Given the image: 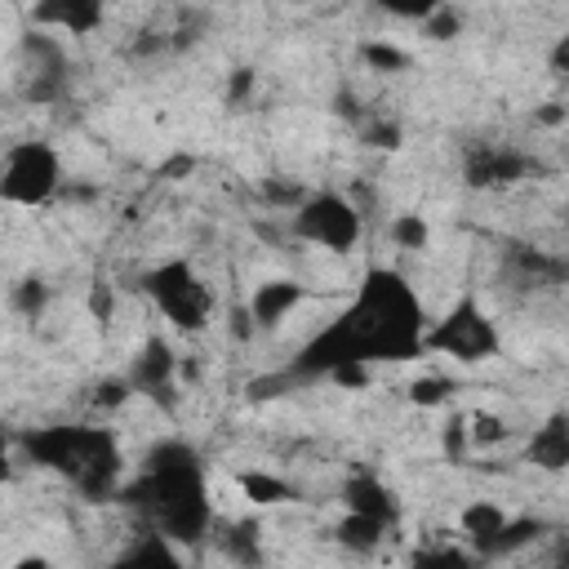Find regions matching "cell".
Returning a JSON list of instances; mask_svg holds the SVG:
<instances>
[{
  "label": "cell",
  "mask_w": 569,
  "mask_h": 569,
  "mask_svg": "<svg viewBox=\"0 0 569 569\" xmlns=\"http://www.w3.org/2000/svg\"><path fill=\"white\" fill-rule=\"evenodd\" d=\"M467 436H471V445H498V440H507V422L498 418V413H467Z\"/></svg>",
  "instance_id": "obj_30"
},
{
  "label": "cell",
  "mask_w": 569,
  "mask_h": 569,
  "mask_svg": "<svg viewBox=\"0 0 569 569\" xmlns=\"http://www.w3.org/2000/svg\"><path fill=\"white\" fill-rule=\"evenodd\" d=\"M387 533H391V529H382L378 520H365V516H351V511H342V520L333 525L338 547H347V551H356V556H373V551L387 542Z\"/></svg>",
  "instance_id": "obj_20"
},
{
  "label": "cell",
  "mask_w": 569,
  "mask_h": 569,
  "mask_svg": "<svg viewBox=\"0 0 569 569\" xmlns=\"http://www.w3.org/2000/svg\"><path fill=\"white\" fill-rule=\"evenodd\" d=\"M289 231L302 244H316L329 253H351L365 236V213L342 191H307V200L289 213Z\"/></svg>",
  "instance_id": "obj_7"
},
{
  "label": "cell",
  "mask_w": 569,
  "mask_h": 569,
  "mask_svg": "<svg viewBox=\"0 0 569 569\" xmlns=\"http://www.w3.org/2000/svg\"><path fill=\"white\" fill-rule=\"evenodd\" d=\"M360 138H365L369 147H387V151H396L400 138H405V129H400V120L378 116V120H365V124H360Z\"/></svg>",
  "instance_id": "obj_29"
},
{
  "label": "cell",
  "mask_w": 569,
  "mask_h": 569,
  "mask_svg": "<svg viewBox=\"0 0 569 569\" xmlns=\"http://www.w3.org/2000/svg\"><path fill=\"white\" fill-rule=\"evenodd\" d=\"M467 449H471L467 418H449V422H445V458H449V462H462Z\"/></svg>",
  "instance_id": "obj_33"
},
{
  "label": "cell",
  "mask_w": 569,
  "mask_h": 569,
  "mask_svg": "<svg viewBox=\"0 0 569 569\" xmlns=\"http://www.w3.org/2000/svg\"><path fill=\"white\" fill-rule=\"evenodd\" d=\"M498 325L489 320V311L476 298H458L436 325H427L422 333V356H449L458 365H480L489 356H498Z\"/></svg>",
  "instance_id": "obj_6"
},
{
  "label": "cell",
  "mask_w": 569,
  "mask_h": 569,
  "mask_svg": "<svg viewBox=\"0 0 569 569\" xmlns=\"http://www.w3.org/2000/svg\"><path fill=\"white\" fill-rule=\"evenodd\" d=\"M18 58H22V76H27V102L36 107H53L71 93V58H67V44L53 36V31H27L22 44H18Z\"/></svg>",
  "instance_id": "obj_8"
},
{
  "label": "cell",
  "mask_w": 569,
  "mask_h": 569,
  "mask_svg": "<svg viewBox=\"0 0 569 569\" xmlns=\"http://www.w3.org/2000/svg\"><path fill=\"white\" fill-rule=\"evenodd\" d=\"M302 302H307V284H302V280H293V276H271V280H262V284L249 293L244 311L253 316L258 329H276V325H284Z\"/></svg>",
  "instance_id": "obj_12"
},
{
  "label": "cell",
  "mask_w": 569,
  "mask_h": 569,
  "mask_svg": "<svg viewBox=\"0 0 569 569\" xmlns=\"http://www.w3.org/2000/svg\"><path fill=\"white\" fill-rule=\"evenodd\" d=\"M62 187V160L44 138H22L0 156V200L18 209H40Z\"/></svg>",
  "instance_id": "obj_5"
},
{
  "label": "cell",
  "mask_w": 569,
  "mask_h": 569,
  "mask_svg": "<svg viewBox=\"0 0 569 569\" xmlns=\"http://www.w3.org/2000/svg\"><path fill=\"white\" fill-rule=\"evenodd\" d=\"M9 302H13L18 316L40 320V316L49 311V302H53V289H49V280H40V276H22V280L9 289Z\"/></svg>",
  "instance_id": "obj_23"
},
{
  "label": "cell",
  "mask_w": 569,
  "mask_h": 569,
  "mask_svg": "<svg viewBox=\"0 0 569 569\" xmlns=\"http://www.w3.org/2000/svg\"><path fill=\"white\" fill-rule=\"evenodd\" d=\"M253 89H258V71L253 67H231V76H227V107H244L253 98Z\"/></svg>",
  "instance_id": "obj_32"
},
{
  "label": "cell",
  "mask_w": 569,
  "mask_h": 569,
  "mask_svg": "<svg viewBox=\"0 0 569 569\" xmlns=\"http://www.w3.org/2000/svg\"><path fill=\"white\" fill-rule=\"evenodd\" d=\"M129 396H133V387H129V378L120 373V378H102V382H93V409H107V413H116L120 405H129Z\"/></svg>",
  "instance_id": "obj_27"
},
{
  "label": "cell",
  "mask_w": 569,
  "mask_h": 569,
  "mask_svg": "<svg viewBox=\"0 0 569 569\" xmlns=\"http://www.w3.org/2000/svg\"><path fill=\"white\" fill-rule=\"evenodd\" d=\"M529 462L542 467V471H565L569 467V418L565 413H551L542 427H533Z\"/></svg>",
  "instance_id": "obj_18"
},
{
  "label": "cell",
  "mask_w": 569,
  "mask_h": 569,
  "mask_svg": "<svg viewBox=\"0 0 569 569\" xmlns=\"http://www.w3.org/2000/svg\"><path fill=\"white\" fill-rule=\"evenodd\" d=\"M405 569H485L467 547H453V542H431V547H418L409 556Z\"/></svg>",
  "instance_id": "obj_21"
},
{
  "label": "cell",
  "mask_w": 569,
  "mask_h": 569,
  "mask_svg": "<svg viewBox=\"0 0 569 569\" xmlns=\"http://www.w3.org/2000/svg\"><path fill=\"white\" fill-rule=\"evenodd\" d=\"M9 476H13V436L0 422V485H9Z\"/></svg>",
  "instance_id": "obj_35"
},
{
  "label": "cell",
  "mask_w": 569,
  "mask_h": 569,
  "mask_svg": "<svg viewBox=\"0 0 569 569\" xmlns=\"http://www.w3.org/2000/svg\"><path fill=\"white\" fill-rule=\"evenodd\" d=\"M502 520H507V511H502L498 502H489V498H471V502L462 507V516H458V529H462V538H467V547H471V542L489 538Z\"/></svg>",
  "instance_id": "obj_22"
},
{
  "label": "cell",
  "mask_w": 569,
  "mask_h": 569,
  "mask_svg": "<svg viewBox=\"0 0 569 569\" xmlns=\"http://www.w3.org/2000/svg\"><path fill=\"white\" fill-rule=\"evenodd\" d=\"M262 196H267V204H276V209H298L302 200H307V187H298V182H280V178H267L262 182Z\"/></svg>",
  "instance_id": "obj_31"
},
{
  "label": "cell",
  "mask_w": 569,
  "mask_h": 569,
  "mask_svg": "<svg viewBox=\"0 0 569 569\" xmlns=\"http://www.w3.org/2000/svg\"><path fill=\"white\" fill-rule=\"evenodd\" d=\"M236 485H240L244 502H253V507H280V502H293L298 498V489L284 476H271V471H258V467L253 471H240Z\"/></svg>",
  "instance_id": "obj_19"
},
{
  "label": "cell",
  "mask_w": 569,
  "mask_h": 569,
  "mask_svg": "<svg viewBox=\"0 0 569 569\" xmlns=\"http://www.w3.org/2000/svg\"><path fill=\"white\" fill-rule=\"evenodd\" d=\"M36 27L53 31V36H93L107 22V9L98 0H49L36 4Z\"/></svg>",
  "instance_id": "obj_14"
},
{
  "label": "cell",
  "mask_w": 569,
  "mask_h": 569,
  "mask_svg": "<svg viewBox=\"0 0 569 569\" xmlns=\"http://www.w3.org/2000/svg\"><path fill=\"white\" fill-rule=\"evenodd\" d=\"M253 333H258V325H253V316H249L244 307H236V311H231V338H236V342H249Z\"/></svg>",
  "instance_id": "obj_34"
},
{
  "label": "cell",
  "mask_w": 569,
  "mask_h": 569,
  "mask_svg": "<svg viewBox=\"0 0 569 569\" xmlns=\"http://www.w3.org/2000/svg\"><path fill=\"white\" fill-rule=\"evenodd\" d=\"M89 307H93V316H98V320H111V311H116V298H111V289H107L102 280L93 284V302H89Z\"/></svg>",
  "instance_id": "obj_36"
},
{
  "label": "cell",
  "mask_w": 569,
  "mask_h": 569,
  "mask_svg": "<svg viewBox=\"0 0 569 569\" xmlns=\"http://www.w3.org/2000/svg\"><path fill=\"white\" fill-rule=\"evenodd\" d=\"M422 31H427L431 40H453V36H462V13L449 9V4H436V9L422 18Z\"/></svg>",
  "instance_id": "obj_28"
},
{
  "label": "cell",
  "mask_w": 569,
  "mask_h": 569,
  "mask_svg": "<svg viewBox=\"0 0 569 569\" xmlns=\"http://www.w3.org/2000/svg\"><path fill=\"white\" fill-rule=\"evenodd\" d=\"M36 467L62 476L76 485L80 498L89 502H116L124 485V453L111 427L93 422H53V427H31L13 440Z\"/></svg>",
  "instance_id": "obj_3"
},
{
  "label": "cell",
  "mask_w": 569,
  "mask_h": 569,
  "mask_svg": "<svg viewBox=\"0 0 569 569\" xmlns=\"http://www.w3.org/2000/svg\"><path fill=\"white\" fill-rule=\"evenodd\" d=\"M427 240H431V227H427L422 213H396L391 218V244L396 249L418 253V249H427Z\"/></svg>",
  "instance_id": "obj_25"
},
{
  "label": "cell",
  "mask_w": 569,
  "mask_h": 569,
  "mask_svg": "<svg viewBox=\"0 0 569 569\" xmlns=\"http://www.w3.org/2000/svg\"><path fill=\"white\" fill-rule=\"evenodd\" d=\"M502 271L511 280H520L525 289H533V284H560L565 280V258L560 253H547V249H533V244H511L502 253Z\"/></svg>",
  "instance_id": "obj_17"
},
{
  "label": "cell",
  "mask_w": 569,
  "mask_h": 569,
  "mask_svg": "<svg viewBox=\"0 0 569 569\" xmlns=\"http://www.w3.org/2000/svg\"><path fill=\"white\" fill-rule=\"evenodd\" d=\"M129 387H133V396L142 391V396H156V400H164L169 391H173V382H178V351H173V342L169 338H160V333H151V338H142V347L133 351V360H129Z\"/></svg>",
  "instance_id": "obj_10"
},
{
  "label": "cell",
  "mask_w": 569,
  "mask_h": 569,
  "mask_svg": "<svg viewBox=\"0 0 569 569\" xmlns=\"http://www.w3.org/2000/svg\"><path fill=\"white\" fill-rule=\"evenodd\" d=\"M453 391H458V382H453L449 373H422V378L409 382V400H413L418 409H436V405H445Z\"/></svg>",
  "instance_id": "obj_26"
},
{
  "label": "cell",
  "mask_w": 569,
  "mask_h": 569,
  "mask_svg": "<svg viewBox=\"0 0 569 569\" xmlns=\"http://www.w3.org/2000/svg\"><path fill=\"white\" fill-rule=\"evenodd\" d=\"M13 569H53V565H49V556H22Z\"/></svg>",
  "instance_id": "obj_37"
},
{
  "label": "cell",
  "mask_w": 569,
  "mask_h": 569,
  "mask_svg": "<svg viewBox=\"0 0 569 569\" xmlns=\"http://www.w3.org/2000/svg\"><path fill=\"white\" fill-rule=\"evenodd\" d=\"M533 173V160L507 142H476L462 156V182L476 191H507Z\"/></svg>",
  "instance_id": "obj_9"
},
{
  "label": "cell",
  "mask_w": 569,
  "mask_h": 569,
  "mask_svg": "<svg viewBox=\"0 0 569 569\" xmlns=\"http://www.w3.org/2000/svg\"><path fill=\"white\" fill-rule=\"evenodd\" d=\"M138 284L178 333H200L213 316V289L196 276V267L187 258H164V262L147 267Z\"/></svg>",
  "instance_id": "obj_4"
},
{
  "label": "cell",
  "mask_w": 569,
  "mask_h": 569,
  "mask_svg": "<svg viewBox=\"0 0 569 569\" xmlns=\"http://www.w3.org/2000/svg\"><path fill=\"white\" fill-rule=\"evenodd\" d=\"M102 569H187V560H182V547L169 542L164 533L138 529Z\"/></svg>",
  "instance_id": "obj_13"
},
{
  "label": "cell",
  "mask_w": 569,
  "mask_h": 569,
  "mask_svg": "<svg viewBox=\"0 0 569 569\" xmlns=\"http://www.w3.org/2000/svg\"><path fill=\"white\" fill-rule=\"evenodd\" d=\"M116 502L138 511L147 520V529L164 533L178 547H200L218 525V511L209 498V467H204L200 449L182 436L156 440L147 449L142 467L133 476H124Z\"/></svg>",
  "instance_id": "obj_2"
},
{
  "label": "cell",
  "mask_w": 569,
  "mask_h": 569,
  "mask_svg": "<svg viewBox=\"0 0 569 569\" xmlns=\"http://www.w3.org/2000/svg\"><path fill=\"white\" fill-rule=\"evenodd\" d=\"M360 58H365L369 71H382V76H396V71L409 67V53L400 44H391V40H365L360 44Z\"/></svg>",
  "instance_id": "obj_24"
},
{
  "label": "cell",
  "mask_w": 569,
  "mask_h": 569,
  "mask_svg": "<svg viewBox=\"0 0 569 569\" xmlns=\"http://www.w3.org/2000/svg\"><path fill=\"white\" fill-rule=\"evenodd\" d=\"M422 333H427V307L409 284V276L396 267H369L351 302L298 347L289 369H280V382H320L342 369L418 360Z\"/></svg>",
  "instance_id": "obj_1"
},
{
  "label": "cell",
  "mask_w": 569,
  "mask_h": 569,
  "mask_svg": "<svg viewBox=\"0 0 569 569\" xmlns=\"http://www.w3.org/2000/svg\"><path fill=\"white\" fill-rule=\"evenodd\" d=\"M542 520L538 516H507L489 538H480V542H471L467 551L480 560V565H489V560H511L516 551H525V547H533L538 538H542Z\"/></svg>",
  "instance_id": "obj_16"
},
{
  "label": "cell",
  "mask_w": 569,
  "mask_h": 569,
  "mask_svg": "<svg viewBox=\"0 0 569 569\" xmlns=\"http://www.w3.org/2000/svg\"><path fill=\"white\" fill-rule=\"evenodd\" d=\"M218 551L236 565V569H262L267 551H262V520L258 516H240V520H218L213 533Z\"/></svg>",
  "instance_id": "obj_15"
},
{
  "label": "cell",
  "mask_w": 569,
  "mask_h": 569,
  "mask_svg": "<svg viewBox=\"0 0 569 569\" xmlns=\"http://www.w3.org/2000/svg\"><path fill=\"white\" fill-rule=\"evenodd\" d=\"M342 507L351 516H365V520H378L382 529H396L400 525V498L382 485V476L373 471H351L342 480Z\"/></svg>",
  "instance_id": "obj_11"
}]
</instances>
